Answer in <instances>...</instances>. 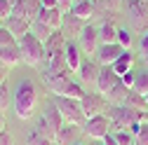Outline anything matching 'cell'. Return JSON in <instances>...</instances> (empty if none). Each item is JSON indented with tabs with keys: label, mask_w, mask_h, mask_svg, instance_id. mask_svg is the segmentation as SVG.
Wrapping results in <instances>:
<instances>
[{
	"label": "cell",
	"mask_w": 148,
	"mask_h": 145,
	"mask_svg": "<svg viewBox=\"0 0 148 145\" xmlns=\"http://www.w3.org/2000/svg\"><path fill=\"white\" fill-rule=\"evenodd\" d=\"M14 112L19 119H31L35 115V105H38V91H35V84L31 80H21L14 89Z\"/></svg>",
	"instance_id": "1"
},
{
	"label": "cell",
	"mask_w": 148,
	"mask_h": 145,
	"mask_svg": "<svg viewBox=\"0 0 148 145\" xmlns=\"http://www.w3.org/2000/svg\"><path fill=\"white\" fill-rule=\"evenodd\" d=\"M106 115L110 119V131H122V129H129V126L136 124V122H143L146 112L132 110V108H127V105H110Z\"/></svg>",
	"instance_id": "2"
},
{
	"label": "cell",
	"mask_w": 148,
	"mask_h": 145,
	"mask_svg": "<svg viewBox=\"0 0 148 145\" xmlns=\"http://www.w3.org/2000/svg\"><path fill=\"white\" fill-rule=\"evenodd\" d=\"M19 45V51H21V61L26 66H33L38 68L42 61H45V42H40L33 33H26L24 38L16 42Z\"/></svg>",
	"instance_id": "3"
},
{
	"label": "cell",
	"mask_w": 148,
	"mask_h": 145,
	"mask_svg": "<svg viewBox=\"0 0 148 145\" xmlns=\"http://www.w3.org/2000/svg\"><path fill=\"white\" fill-rule=\"evenodd\" d=\"M54 105L59 108V112L64 115V119H66V124H78V126H82L85 124V112H82V105H80V101L78 98H68V96H54V101H52Z\"/></svg>",
	"instance_id": "4"
},
{
	"label": "cell",
	"mask_w": 148,
	"mask_h": 145,
	"mask_svg": "<svg viewBox=\"0 0 148 145\" xmlns=\"http://www.w3.org/2000/svg\"><path fill=\"white\" fill-rule=\"evenodd\" d=\"M127 19L136 30H148V0H129Z\"/></svg>",
	"instance_id": "5"
},
{
	"label": "cell",
	"mask_w": 148,
	"mask_h": 145,
	"mask_svg": "<svg viewBox=\"0 0 148 145\" xmlns=\"http://www.w3.org/2000/svg\"><path fill=\"white\" fill-rule=\"evenodd\" d=\"M82 133L92 140H103L106 133H110V119L108 115H97V117H89L82 124Z\"/></svg>",
	"instance_id": "6"
},
{
	"label": "cell",
	"mask_w": 148,
	"mask_h": 145,
	"mask_svg": "<svg viewBox=\"0 0 148 145\" xmlns=\"http://www.w3.org/2000/svg\"><path fill=\"white\" fill-rule=\"evenodd\" d=\"M80 105H82V112H85L87 119L108 112V101H106V96H101L99 91H87V94L80 98Z\"/></svg>",
	"instance_id": "7"
},
{
	"label": "cell",
	"mask_w": 148,
	"mask_h": 145,
	"mask_svg": "<svg viewBox=\"0 0 148 145\" xmlns=\"http://www.w3.org/2000/svg\"><path fill=\"white\" fill-rule=\"evenodd\" d=\"M42 82L52 96H66V89L73 80L71 72H42Z\"/></svg>",
	"instance_id": "8"
},
{
	"label": "cell",
	"mask_w": 148,
	"mask_h": 145,
	"mask_svg": "<svg viewBox=\"0 0 148 145\" xmlns=\"http://www.w3.org/2000/svg\"><path fill=\"white\" fill-rule=\"evenodd\" d=\"M120 80H122V77L113 70V66H101L99 77H97V87H94V89H97L101 96H108V94L115 89V84H118Z\"/></svg>",
	"instance_id": "9"
},
{
	"label": "cell",
	"mask_w": 148,
	"mask_h": 145,
	"mask_svg": "<svg viewBox=\"0 0 148 145\" xmlns=\"http://www.w3.org/2000/svg\"><path fill=\"white\" fill-rule=\"evenodd\" d=\"M75 42H78L80 51H85L87 56H89V54H97V49H99V45H101V40H99V28L92 26V24H87L85 30L80 33V38H78Z\"/></svg>",
	"instance_id": "10"
},
{
	"label": "cell",
	"mask_w": 148,
	"mask_h": 145,
	"mask_svg": "<svg viewBox=\"0 0 148 145\" xmlns=\"http://www.w3.org/2000/svg\"><path fill=\"white\" fill-rule=\"evenodd\" d=\"M42 12V3L40 0H19L14 7H12V16H21L26 21H35Z\"/></svg>",
	"instance_id": "11"
},
{
	"label": "cell",
	"mask_w": 148,
	"mask_h": 145,
	"mask_svg": "<svg viewBox=\"0 0 148 145\" xmlns=\"http://www.w3.org/2000/svg\"><path fill=\"white\" fill-rule=\"evenodd\" d=\"M85 21L82 19H78L73 12H66L64 14V24H61V33L66 35V40H78L80 38V33L85 30Z\"/></svg>",
	"instance_id": "12"
},
{
	"label": "cell",
	"mask_w": 148,
	"mask_h": 145,
	"mask_svg": "<svg viewBox=\"0 0 148 145\" xmlns=\"http://www.w3.org/2000/svg\"><path fill=\"white\" fill-rule=\"evenodd\" d=\"M125 49L118 45V42H101L99 45V49H97V63L99 66H113L115 63V59L120 56V54H122Z\"/></svg>",
	"instance_id": "13"
},
{
	"label": "cell",
	"mask_w": 148,
	"mask_h": 145,
	"mask_svg": "<svg viewBox=\"0 0 148 145\" xmlns=\"http://www.w3.org/2000/svg\"><path fill=\"white\" fill-rule=\"evenodd\" d=\"M80 133H82V126H78V124H64L61 129L57 131V136H54V143H57V145H78Z\"/></svg>",
	"instance_id": "14"
},
{
	"label": "cell",
	"mask_w": 148,
	"mask_h": 145,
	"mask_svg": "<svg viewBox=\"0 0 148 145\" xmlns=\"http://www.w3.org/2000/svg\"><path fill=\"white\" fill-rule=\"evenodd\" d=\"M64 9L61 7H52V9H47V7H42V12H40V16L35 21H42L45 26H49L52 30H61V24H64Z\"/></svg>",
	"instance_id": "15"
},
{
	"label": "cell",
	"mask_w": 148,
	"mask_h": 145,
	"mask_svg": "<svg viewBox=\"0 0 148 145\" xmlns=\"http://www.w3.org/2000/svg\"><path fill=\"white\" fill-rule=\"evenodd\" d=\"M66 45H68L66 35H64L61 30H52V35L45 40V61H47V59H52L54 54L64 51V49H66Z\"/></svg>",
	"instance_id": "16"
},
{
	"label": "cell",
	"mask_w": 148,
	"mask_h": 145,
	"mask_svg": "<svg viewBox=\"0 0 148 145\" xmlns=\"http://www.w3.org/2000/svg\"><path fill=\"white\" fill-rule=\"evenodd\" d=\"M99 70H101V66H99L97 61H89V59L82 61V66H80V70H78V75H80L82 84H87V87H97Z\"/></svg>",
	"instance_id": "17"
},
{
	"label": "cell",
	"mask_w": 148,
	"mask_h": 145,
	"mask_svg": "<svg viewBox=\"0 0 148 145\" xmlns=\"http://www.w3.org/2000/svg\"><path fill=\"white\" fill-rule=\"evenodd\" d=\"M64 54H66V66H68V72H78V70H80V66H82V56H80L82 51H80L78 42L68 40V45H66Z\"/></svg>",
	"instance_id": "18"
},
{
	"label": "cell",
	"mask_w": 148,
	"mask_h": 145,
	"mask_svg": "<svg viewBox=\"0 0 148 145\" xmlns=\"http://www.w3.org/2000/svg\"><path fill=\"white\" fill-rule=\"evenodd\" d=\"M71 12L78 16V19H82L85 24H89L94 16L99 14L97 12V5L92 3V0H82V3H73V7H71Z\"/></svg>",
	"instance_id": "19"
},
{
	"label": "cell",
	"mask_w": 148,
	"mask_h": 145,
	"mask_svg": "<svg viewBox=\"0 0 148 145\" xmlns=\"http://www.w3.org/2000/svg\"><path fill=\"white\" fill-rule=\"evenodd\" d=\"M42 117H45V122H47V124L52 126L54 131H59L61 126L66 124V119H64V115L59 112V108L54 105V103H47V105H45V110H42Z\"/></svg>",
	"instance_id": "20"
},
{
	"label": "cell",
	"mask_w": 148,
	"mask_h": 145,
	"mask_svg": "<svg viewBox=\"0 0 148 145\" xmlns=\"http://www.w3.org/2000/svg\"><path fill=\"white\" fill-rule=\"evenodd\" d=\"M7 28H10V33L16 38V42H19L26 33H31V21H26V19H21V16H10L7 19V24H5Z\"/></svg>",
	"instance_id": "21"
},
{
	"label": "cell",
	"mask_w": 148,
	"mask_h": 145,
	"mask_svg": "<svg viewBox=\"0 0 148 145\" xmlns=\"http://www.w3.org/2000/svg\"><path fill=\"white\" fill-rule=\"evenodd\" d=\"M0 63L12 68L16 63H21V51H19V45H10V47H0Z\"/></svg>",
	"instance_id": "22"
},
{
	"label": "cell",
	"mask_w": 148,
	"mask_h": 145,
	"mask_svg": "<svg viewBox=\"0 0 148 145\" xmlns=\"http://www.w3.org/2000/svg\"><path fill=\"white\" fill-rule=\"evenodd\" d=\"M132 63H134V54L129 51V49H125L120 56L115 59V63H113V70L118 72V75L122 77V75H127V72H132Z\"/></svg>",
	"instance_id": "23"
},
{
	"label": "cell",
	"mask_w": 148,
	"mask_h": 145,
	"mask_svg": "<svg viewBox=\"0 0 148 145\" xmlns=\"http://www.w3.org/2000/svg\"><path fill=\"white\" fill-rule=\"evenodd\" d=\"M97 28H99V40L101 42H106V45L108 42H118V26H115V21H110V19L101 21Z\"/></svg>",
	"instance_id": "24"
},
{
	"label": "cell",
	"mask_w": 148,
	"mask_h": 145,
	"mask_svg": "<svg viewBox=\"0 0 148 145\" xmlns=\"http://www.w3.org/2000/svg\"><path fill=\"white\" fill-rule=\"evenodd\" d=\"M122 105L132 108V110H139V112H148L146 96H143V94H139V91H134V89H129V94H127V98H125V103H122Z\"/></svg>",
	"instance_id": "25"
},
{
	"label": "cell",
	"mask_w": 148,
	"mask_h": 145,
	"mask_svg": "<svg viewBox=\"0 0 148 145\" xmlns=\"http://www.w3.org/2000/svg\"><path fill=\"white\" fill-rule=\"evenodd\" d=\"M45 72H68V66H66V54L59 51L54 54L52 59H47V70Z\"/></svg>",
	"instance_id": "26"
},
{
	"label": "cell",
	"mask_w": 148,
	"mask_h": 145,
	"mask_svg": "<svg viewBox=\"0 0 148 145\" xmlns=\"http://www.w3.org/2000/svg\"><path fill=\"white\" fill-rule=\"evenodd\" d=\"M92 3L97 5V12H103V14H115L122 7V0H92Z\"/></svg>",
	"instance_id": "27"
},
{
	"label": "cell",
	"mask_w": 148,
	"mask_h": 145,
	"mask_svg": "<svg viewBox=\"0 0 148 145\" xmlns=\"http://www.w3.org/2000/svg\"><path fill=\"white\" fill-rule=\"evenodd\" d=\"M33 131L35 133H40V136H45V138H49V140H54V136H57V131L52 129V126L45 122V117L40 115L38 119H35V126H33Z\"/></svg>",
	"instance_id": "28"
},
{
	"label": "cell",
	"mask_w": 148,
	"mask_h": 145,
	"mask_svg": "<svg viewBox=\"0 0 148 145\" xmlns=\"http://www.w3.org/2000/svg\"><path fill=\"white\" fill-rule=\"evenodd\" d=\"M134 91H139V94H148V70H139V72H134Z\"/></svg>",
	"instance_id": "29"
},
{
	"label": "cell",
	"mask_w": 148,
	"mask_h": 145,
	"mask_svg": "<svg viewBox=\"0 0 148 145\" xmlns=\"http://www.w3.org/2000/svg\"><path fill=\"white\" fill-rule=\"evenodd\" d=\"M31 33H33L40 42H45L49 35H52V28H49V26H45L42 21H33V24H31Z\"/></svg>",
	"instance_id": "30"
},
{
	"label": "cell",
	"mask_w": 148,
	"mask_h": 145,
	"mask_svg": "<svg viewBox=\"0 0 148 145\" xmlns=\"http://www.w3.org/2000/svg\"><path fill=\"white\" fill-rule=\"evenodd\" d=\"M115 133V140L120 145H134V133L129 131V129H122V131H113Z\"/></svg>",
	"instance_id": "31"
},
{
	"label": "cell",
	"mask_w": 148,
	"mask_h": 145,
	"mask_svg": "<svg viewBox=\"0 0 148 145\" xmlns=\"http://www.w3.org/2000/svg\"><path fill=\"white\" fill-rule=\"evenodd\" d=\"M118 45L122 49H129L132 47V33H129L127 28H118Z\"/></svg>",
	"instance_id": "32"
},
{
	"label": "cell",
	"mask_w": 148,
	"mask_h": 145,
	"mask_svg": "<svg viewBox=\"0 0 148 145\" xmlns=\"http://www.w3.org/2000/svg\"><path fill=\"white\" fill-rule=\"evenodd\" d=\"M10 45H16V38L10 33L7 26H3L0 28V47H10Z\"/></svg>",
	"instance_id": "33"
},
{
	"label": "cell",
	"mask_w": 148,
	"mask_h": 145,
	"mask_svg": "<svg viewBox=\"0 0 148 145\" xmlns=\"http://www.w3.org/2000/svg\"><path fill=\"white\" fill-rule=\"evenodd\" d=\"M54 140H49V138H45V136H40V133H35V131H31V136H28V140H26V145H52Z\"/></svg>",
	"instance_id": "34"
},
{
	"label": "cell",
	"mask_w": 148,
	"mask_h": 145,
	"mask_svg": "<svg viewBox=\"0 0 148 145\" xmlns=\"http://www.w3.org/2000/svg\"><path fill=\"white\" fill-rule=\"evenodd\" d=\"M134 145H148V124H141L139 133L134 136Z\"/></svg>",
	"instance_id": "35"
},
{
	"label": "cell",
	"mask_w": 148,
	"mask_h": 145,
	"mask_svg": "<svg viewBox=\"0 0 148 145\" xmlns=\"http://www.w3.org/2000/svg\"><path fill=\"white\" fill-rule=\"evenodd\" d=\"M7 105H10V91H7V87L3 84L0 87V112H5Z\"/></svg>",
	"instance_id": "36"
},
{
	"label": "cell",
	"mask_w": 148,
	"mask_h": 145,
	"mask_svg": "<svg viewBox=\"0 0 148 145\" xmlns=\"http://www.w3.org/2000/svg\"><path fill=\"white\" fill-rule=\"evenodd\" d=\"M0 16L3 19H10L12 16V3L10 0H0Z\"/></svg>",
	"instance_id": "37"
},
{
	"label": "cell",
	"mask_w": 148,
	"mask_h": 145,
	"mask_svg": "<svg viewBox=\"0 0 148 145\" xmlns=\"http://www.w3.org/2000/svg\"><path fill=\"white\" fill-rule=\"evenodd\" d=\"M139 49H141V54H146V51H148V30H143V33H141V40H139Z\"/></svg>",
	"instance_id": "38"
},
{
	"label": "cell",
	"mask_w": 148,
	"mask_h": 145,
	"mask_svg": "<svg viewBox=\"0 0 148 145\" xmlns=\"http://www.w3.org/2000/svg\"><path fill=\"white\" fill-rule=\"evenodd\" d=\"M0 145H14V138L7 131H0Z\"/></svg>",
	"instance_id": "39"
},
{
	"label": "cell",
	"mask_w": 148,
	"mask_h": 145,
	"mask_svg": "<svg viewBox=\"0 0 148 145\" xmlns=\"http://www.w3.org/2000/svg\"><path fill=\"white\" fill-rule=\"evenodd\" d=\"M122 84L127 89H132L134 87V72H127V75H122Z\"/></svg>",
	"instance_id": "40"
},
{
	"label": "cell",
	"mask_w": 148,
	"mask_h": 145,
	"mask_svg": "<svg viewBox=\"0 0 148 145\" xmlns=\"http://www.w3.org/2000/svg\"><path fill=\"white\" fill-rule=\"evenodd\" d=\"M101 145H120V143L115 140V133H113V131H110V133H106V138L101 140Z\"/></svg>",
	"instance_id": "41"
},
{
	"label": "cell",
	"mask_w": 148,
	"mask_h": 145,
	"mask_svg": "<svg viewBox=\"0 0 148 145\" xmlns=\"http://www.w3.org/2000/svg\"><path fill=\"white\" fill-rule=\"evenodd\" d=\"M5 80H7V66H3V63H0V87L5 84Z\"/></svg>",
	"instance_id": "42"
},
{
	"label": "cell",
	"mask_w": 148,
	"mask_h": 145,
	"mask_svg": "<svg viewBox=\"0 0 148 145\" xmlns=\"http://www.w3.org/2000/svg\"><path fill=\"white\" fill-rule=\"evenodd\" d=\"M40 3H42V7H47V9L59 7V0H40Z\"/></svg>",
	"instance_id": "43"
},
{
	"label": "cell",
	"mask_w": 148,
	"mask_h": 145,
	"mask_svg": "<svg viewBox=\"0 0 148 145\" xmlns=\"http://www.w3.org/2000/svg\"><path fill=\"white\" fill-rule=\"evenodd\" d=\"M59 7H61L64 12H68V9L73 7V0H59Z\"/></svg>",
	"instance_id": "44"
},
{
	"label": "cell",
	"mask_w": 148,
	"mask_h": 145,
	"mask_svg": "<svg viewBox=\"0 0 148 145\" xmlns=\"http://www.w3.org/2000/svg\"><path fill=\"white\" fill-rule=\"evenodd\" d=\"M5 126H7V122H5V112H0V131H5Z\"/></svg>",
	"instance_id": "45"
},
{
	"label": "cell",
	"mask_w": 148,
	"mask_h": 145,
	"mask_svg": "<svg viewBox=\"0 0 148 145\" xmlns=\"http://www.w3.org/2000/svg\"><path fill=\"white\" fill-rule=\"evenodd\" d=\"M143 63H146V68H148V51L143 54Z\"/></svg>",
	"instance_id": "46"
},
{
	"label": "cell",
	"mask_w": 148,
	"mask_h": 145,
	"mask_svg": "<svg viewBox=\"0 0 148 145\" xmlns=\"http://www.w3.org/2000/svg\"><path fill=\"white\" fill-rule=\"evenodd\" d=\"M5 26V19H3V16H0V28H3Z\"/></svg>",
	"instance_id": "47"
},
{
	"label": "cell",
	"mask_w": 148,
	"mask_h": 145,
	"mask_svg": "<svg viewBox=\"0 0 148 145\" xmlns=\"http://www.w3.org/2000/svg\"><path fill=\"white\" fill-rule=\"evenodd\" d=\"M10 3H12V7H14V5H16V3H19V0H10Z\"/></svg>",
	"instance_id": "48"
},
{
	"label": "cell",
	"mask_w": 148,
	"mask_h": 145,
	"mask_svg": "<svg viewBox=\"0 0 148 145\" xmlns=\"http://www.w3.org/2000/svg\"><path fill=\"white\" fill-rule=\"evenodd\" d=\"M73 3H82V0H73Z\"/></svg>",
	"instance_id": "49"
},
{
	"label": "cell",
	"mask_w": 148,
	"mask_h": 145,
	"mask_svg": "<svg viewBox=\"0 0 148 145\" xmlns=\"http://www.w3.org/2000/svg\"><path fill=\"white\" fill-rule=\"evenodd\" d=\"M146 103H148V94H146Z\"/></svg>",
	"instance_id": "50"
},
{
	"label": "cell",
	"mask_w": 148,
	"mask_h": 145,
	"mask_svg": "<svg viewBox=\"0 0 148 145\" xmlns=\"http://www.w3.org/2000/svg\"><path fill=\"white\" fill-rule=\"evenodd\" d=\"M97 145H101V140H97Z\"/></svg>",
	"instance_id": "51"
},
{
	"label": "cell",
	"mask_w": 148,
	"mask_h": 145,
	"mask_svg": "<svg viewBox=\"0 0 148 145\" xmlns=\"http://www.w3.org/2000/svg\"><path fill=\"white\" fill-rule=\"evenodd\" d=\"M52 145H57V143H52Z\"/></svg>",
	"instance_id": "52"
},
{
	"label": "cell",
	"mask_w": 148,
	"mask_h": 145,
	"mask_svg": "<svg viewBox=\"0 0 148 145\" xmlns=\"http://www.w3.org/2000/svg\"><path fill=\"white\" fill-rule=\"evenodd\" d=\"M78 145H80V143H78Z\"/></svg>",
	"instance_id": "53"
}]
</instances>
